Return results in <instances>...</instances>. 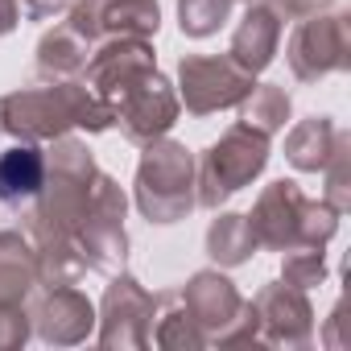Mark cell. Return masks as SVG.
<instances>
[{
    "label": "cell",
    "mask_w": 351,
    "mask_h": 351,
    "mask_svg": "<svg viewBox=\"0 0 351 351\" xmlns=\"http://www.w3.org/2000/svg\"><path fill=\"white\" fill-rule=\"evenodd\" d=\"M42 186V153L38 149H9L0 157V199L21 203L34 199Z\"/></svg>",
    "instance_id": "obj_1"
}]
</instances>
